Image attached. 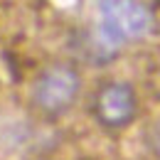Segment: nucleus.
Here are the masks:
<instances>
[{"instance_id":"nucleus-1","label":"nucleus","mask_w":160,"mask_h":160,"mask_svg":"<svg viewBox=\"0 0 160 160\" xmlns=\"http://www.w3.org/2000/svg\"><path fill=\"white\" fill-rule=\"evenodd\" d=\"M153 30V12L143 0H101L99 2V37L108 47L148 37Z\"/></svg>"},{"instance_id":"nucleus-2","label":"nucleus","mask_w":160,"mask_h":160,"mask_svg":"<svg viewBox=\"0 0 160 160\" xmlns=\"http://www.w3.org/2000/svg\"><path fill=\"white\" fill-rule=\"evenodd\" d=\"M81 94V77L72 64L44 67L32 84V101L47 116L67 113Z\"/></svg>"},{"instance_id":"nucleus-3","label":"nucleus","mask_w":160,"mask_h":160,"mask_svg":"<svg viewBox=\"0 0 160 160\" xmlns=\"http://www.w3.org/2000/svg\"><path fill=\"white\" fill-rule=\"evenodd\" d=\"M138 96L126 81H106L94 96V116L106 128H123L136 118Z\"/></svg>"}]
</instances>
